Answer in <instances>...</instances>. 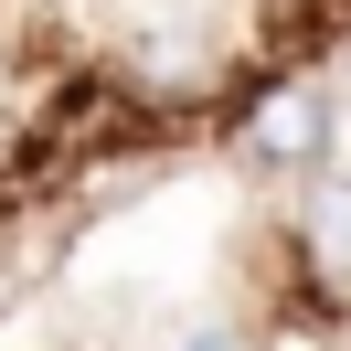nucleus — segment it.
Instances as JSON below:
<instances>
[{
    "label": "nucleus",
    "mask_w": 351,
    "mask_h": 351,
    "mask_svg": "<svg viewBox=\"0 0 351 351\" xmlns=\"http://www.w3.org/2000/svg\"><path fill=\"white\" fill-rule=\"evenodd\" d=\"M192 351H256V341H245V330H202Z\"/></svg>",
    "instance_id": "obj_3"
},
{
    "label": "nucleus",
    "mask_w": 351,
    "mask_h": 351,
    "mask_svg": "<svg viewBox=\"0 0 351 351\" xmlns=\"http://www.w3.org/2000/svg\"><path fill=\"white\" fill-rule=\"evenodd\" d=\"M330 149H341V96H330L319 75H277V86L234 117V160H245V171H266V181L330 171Z\"/></svg>",
    "instance_id": "obj_1"
},
{
    "label": "nucleus",
    "mask_w": 351,
    "mask_h": 351,
    "mask_svg": "<svg viewBox=\"0 0 351 351\" xmlns=\"http://www.w3.org/2000/svg\"><path fill=\"white\" fill-rule=\"evenodd\" d=\"M298 266L351 298V171H308L298 181Z\"/></svg>",
    "instance_id": "obj_2"
}]
</instances>
